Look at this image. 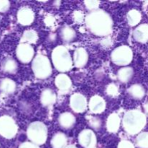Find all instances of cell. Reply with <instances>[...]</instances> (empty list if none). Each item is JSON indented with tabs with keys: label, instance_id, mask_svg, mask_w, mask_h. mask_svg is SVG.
Returning a JSON list of instances; mask_svg holds the SVG:
<instances>
[{
	"label": "cell",
	"instance_id": "6da1fadb",
	"mask_svg": "<svg viewBox=\"0 0 148 148\" xmlns=\"http://www.w3.org/2000/svg\"><path fill=\"white\" fill-rule=\"evenodd\" d=\"M86 27L97 36H106L111 33L113 20L111 15L102 10L92 11L85 17Z\"/></svg>",
	"mask_w": 148,
	"mask_h": 148
},
{
	"label": "cell",
	"instance_id": "7a4b0ae2",
	"mask_svg": "<svg viewBox=\"0 0 148 148\" xmlns=\"http://www.w3.org/2000/svg\"><path fill=\"white\" fill-rule=\"evenodd\" d=\"M147 117L140 110H130L127 111L123 117V127L127 134L135 135L140 133L145 127Z\"/></svg>",
	"mask_w": 148,
	"mask_h": 148
},
{
	"label": "cell",
	"instance_id": "3957f363",
	"mask_svg": "<svg viewBox=\"0 0 148 148\" xmlns=\"http://www.w3.org/2000/svg\"><path fill=\"white\" fill-rule=\"evenodd\" d=\"M52 63L56 70L66 72L72 67V59L69 51L65 46H59L55 48L51 53Z\"/></svg>",
	"mask_w": 148,
	"mask_h": 148
},
{
	"label": "cell",
	"instance_id": "277c9868",
	"mask_svg": "<svg viewBox=\"0 0 148 148\" xmlns=\"http://www.w3.org/2000/svg\"><path fill=\"white\" fill-rule=\"evenodd\" d=\"M32 69L35 76L41 79H46L52 73L50 60L43 54H38L33 59Z\"/></svg>",
	"mask_w": 148,
	"mask_h": 148
},
{
	"label": "cell",
	"instance_id": "5b68a950",
	"mask_svg": "<svg viewBox=\"0 0 148 148\" xmlns=\"http://www.w3.org/2000/svg\"><path fill=\"white\" fill-rule=\"evenodd\" d=\"M27 136L31 143L37 145H41L44 144L47 140V127L43 122L34 121L27 127Z\"/></svg>",
	"mask_w": 148,
	"mask_h": 148
},
{
	"label": "cell",
	"instance_id": "8992f818",
	"mask_svg": "<svg viewBox=\"0 0 148 148\" xmlns=\"http://www.w3.org/2000/svg\"><path fill=\"white\" fill-rule=\"evenodd\" d=\"M111 57L114 64L126 66L132 61L133 51L128 46H119L113 51Z\"/></svg>",
	"mask_w": 148,
	"mask_h": 148
},
{
	"label": "cell",
	"instance_id": "52a82bcc",
	"mask_svg": "<svg viewBox=\"0 0 148 148\" xmlns=\"http://www.w3.org/2000/svg\"><path fill=\"white\" fill-rule=\"evenodd\" d=\"M17 132V126L15 121L8 116L0 118V134L7 139H11Z\"/></svg>",
	"mask_w": 148,
	"mask_h": 148
},
{
	"label": "cell",
	"instance_id": "ba28073f",
	"mask_svg": "<svg viewBox=\"0 0 148 148\" xmlns=\"http://www.w3.org/2000/svg\"><path fill=\"white\" fill-rule=\"evenodd\" d=\"M35 51L33 46L28 43H20L16 50V55L19 60L23 63H28L33 60Z\"/></svg>",
	"mask_w": 148,
	"mask_h": 148
},
{
	"label": "cell",
	"instance_id": "9c48e42d",
	"mask_svg": "<svg viewBox=\"0 0 148 148\" xmlns=\"http://www.w3.org/2000/svg\"><path fill=\"white\" fill-rule=\"evenodd\" d=\"M78 142L83 147L94 148L97 143L96 136L91 130H84L78 136Z\"/></svg>",
	"mask_w": 148,
	"mask_h": 148
},
{
	"label": "cell",
	"instance_id": "30bf717a",
	"mask_svg": "<svg viewBox=\"0 0 148 148\" xmlns=\"http://www.w3.org/2000/svg\"><path fill=\"white\" fill-rule=\"evenodd\" d=\"M70 107L76 113H83L86 110L88 106L87 99L83 95L80 93H75L71 96Z\"/></svg>",
	"mask_w": 148,
	"mask_h": 148
},
{
	"label": "cell",
	"instance_id": "8fae6325",
	"mask_svg": "<svg viewBox=\"0 0 148 148\" xmlns=\"http://www.w3.org/2000/svg\"><path fill=\"white\" fill-rule=\"evenodd\" d=\"M35 19V14L33 10L27 7L20 9L17 13V20L23 25H30Z\"/></svg>",
	"mask_w": 148,
	"mask_h": 148
},
{
	"label": "cell",
	"instance_id": "7c38bea8",
	"mask_svg": "<svg viewBox=\"0 0 148 148\" xmlns=\"http://www.w3.org/2000/svg\"><path fill=\"white\" fill-rule=\"evenodd\" d=\"M89 108L93 114H101L106 109V101L100 95H93L89 101Z\"/></svg>",
	"mask_w": 148,
	"mask_h": 148
},
{
	"label": "cell",
	"instance_id": "4fadbf2b",
	"mask_svg": "<svg viewBox=\"0 0 148 148\" xmlns=\"http://www.w3.org/2000/svg\"><path fill=\"white\" fill-rule=\"evenodd\" d=\"M88 53L84 48L79 47L75 50L73 55V62L76 67L82 68L87 64Z\"/></svg>",
	"mask_w": 148,
	"mask_h": 148
},
{
	"label": "cell",
	"instance_id": "5bb4252c",
	"mask_svg": "<svg viewBox=\"0 0 148 148\" xmlns=\"http://www.w3.org/2000/svg\"><path fill=\"white\" fill-rule=\"evenodd\" d=\"M55 85L60 92H66L72 87V80L65 74H59L55 78Z\"/></svg>",
	"mask_w": 148,
	"mask_h": 148
},
{
	"label": "cell",
	"instance_id": "9a60e30c",
	"mask_svg": "<svg viewBox=\"0 0 148 148\" xmlns=\"http://www.w3.org/2000/svg\"><path fill=\"white\" fill-rule=\"evenodd\" d=\"M133 37L136 41L145 43L148 41V25L142 24L134 29Z\"/></svg>",
	"mask_w": 148,
	"mask_h": 148
},
{
	"label": "cell",
	"instance_id": "2e32d148",
	"mask_svg": "<svg viewBox=\"0 0 148 148\" xmlns=\"http://www.w3.org/2000/svg\"><path fill=\"white\" fill-rule=\"evenodd\" d=\"M40 100V103L43 106H51L56 102V93L53 90L50 89V88H46L42 91Z\"/></svg>",
	"mask_w": 148,
	"mask_h": 148
},
{
	"label": "cell",
	"instance_id": "e0dca14e",
	"mask_svg": "<svg viewBox=\"0 0 148 148\" xmlns=\"http://www.w3.org/2000/svg\"><path fill=\"white\" fill-rule=\"evenodd\" d=\"M59 124L62 128L70 129L75 125L76 119L75 116L69 112H64L60 114L58 119Z\"/></svg>",
	"mask_w": 148,
	"mask_h": 148
},
{
	"label": "cell",
	"instance_id": "ac0fdd59",
	"mask_svg": "<svg viewBox=\"0 0 148 148\" xmlns=\"http://www.w3.org/2000/svg\"><path fill=\"white\" fill-rule=\"evenodd\" d=\"M120 124H121V119L119 116L116 113L111 114L107 119L106 128L109 132H117L119 130Z\"/></svg>",
	"mask_w": 148,
	"mask_h": 148
},
{
	"label": "cell",
	"instance_id": "d6986e66",
	"mask_svg": "<svg viewBox=\"0 0 148 148\" xmlns=\"http://www.w3.org/2000/svg\"><path fill=\"white\" fill-rule=\"evenodd\" d=\"M67 144V138L66 135L62 132H57L53 136L51 140L52 148H66Z\"/></svg>",
	"mask_w": 148,
	"mask_h": 148
},
{
	"label": "cell",
	"instance_id": "ffe728a7",
	"mask_svg": "<svg viewBox=\"0 0 148 148\" xmlns=\"http://www.w3.org/2000/svg\"><path fill=\"white\" fill-rule=\"evenodd\" d=\"M128 93L134 99L141 100L145 95V90L141 85L134 84L129 88Z\"/></svg>",
	"mask_w": 148,
	"mask_h": 148
},
{
	"label": "cell",
	"instance_id": "44dd1931",
	"mask_svg": "<svg viewBox=\"0 0 148 148\" xmlns=\"http://www.w3.org/2000/svg\"><path fill=\"white\" fill-rule=\"evenodd\" d=\"M60 36L65 42H71L76 38V32L70 26L65 25L61 29Z\"/></svg>",
	"mask_w": 148,
	"mask_h": 148
},
{
	"label": "cell",
	"instance_id": "7402d4cb",
	"mask_svg": "<svg viewBox=\"0 0 148 148\" xmlns=\"http://www.w3.org/2000/svg\"><path fill=\"white\" fill-rule=\"evenodd\" d=\"M134 75V71L131 67H123L119 69L117 73L119 80L121 81L123 83L129 82L132 78Z\"/></svg>",
	"mask_w": 148,
	"mask_h": 148
},
{
	"label": "cell",
	"instance_id": "603a6c76",
	"mask_svg": "<svg viewBox=\"0 0 148 148\" xmlns=\"http://www.w3.org/2000/svg\"><path fill=\"white\" fill-rule=\"evenodd\" d=\"M127 22L130 26H136L140 23L142 19V14L140 11L137 10H132L127 13Z\"/></svg>",
	"mask_w": 148,
	"mask_h": 148
},
{
	"label": "cell",
	"instance_id": "cb8c5ba5",
	"mask_svg": "<svg viewBox=\"0 0 148 148\" xmlns=\"http://www.w3.org/2000/svg\"><path fill=\"white\" fill-rule=\"evenodd\" d=\"M16 85L10 79H3L0 82V90L5 93H12L15 90Z\"/></svg>",
	"mask_w": 148,
	"mask_h": 148
},
{
	"label": "cell",
	"instance_id": "d4e9b609",
	"mask_svg": "<svg viewBox=\"0 0 148 148\" xmlns=\"http://www.w3.org/2000/svg\"><path fill=\"white\" fill-rule=\"evenodd\" d=\"M38 39V33L33 30H27L24 32L22 37V40L25 43H34Z\"/></svg>",
	"mask_w": 148,
	"mask_h": 148
},
{
	"label": "cell",
	"instance_id": "484cf974",
	"mask_svg": "<svg viewBox=\"0 0 148 148\" xmlns=\"http://www.w3.org/2000/svg\"><path fill=\"white\" fill-rule=\"evenodd\" d=\"M17 64L14 59L11 58L5 59L2 63V69L3 71L9 73H14L17 71Z\"/></svg>",
	"mask_w": 148,
	"mask_h": 148
},
{
	"label": "cell",
	"instance_id": "4316f807",
	"mask_svg": "<svg viewBox=\"0 0 148 148\" xmlns=\"http://www.w3.org/2000/svg\"><path fill=\"white\" fill-rule=\"evenodd\" d=\"M136 145L140 148H148V132L140 133L136 138Z\"/></svg>",
	"mask_w": 148,
	"mask_h": 148
},
{
	"label": "cell",
	"instance_id": "83f0119b",
	"mask_svg": "<svg viewBox=\"0 0 148 148\" xmlns=\"http://www.w3.org/2000/svg\"><path fill=\"white\" fill-rule=\"evenodd\" d=\"M84 4H85V7H86L88 10H90V11L92 12L98 10L100 1H94V0H87V1H84Z\"/></svg>",
	"mask_w": 148,
	"mask_h": 148
},
{
	"label": "cell",
	"instance_id": "f1b7e54d",
	"mask_svg": "<svg viewBox=\"0 0 148 148\" xmlns=\"http://www.w3.org/2000/svg\"><path fill=\"white\" fill-rule=\"evenodd\" d=\"M106 93L110 96H116L119 93L118 87L114 83L109 84L106 88Z\"/></svg>",
	"mask_w": 148,
	"mask_h": 148
},
{
	"label": "cell",
	"instance_id": "f546056e",
	"mask_svg": "<svg viewBox=\"0 0 148 148\" xmlns=\"http://www.w3.org/2000/svg\"><path fill=\"white\" fill-rule=\"evenodd\" d=\"M118 148H135L134 145L128 140H121L118 145Z\"/></svg>",
	"mask_w": 148,
	"mask_h": 148
},
{
	"label": "cell",
	"instance_id": "4dcf8cb0",
	"mask_svg": "<svg viewBox=\"0 0 148 148\" xmlns=\"http://www.w3.org/2000/svg\"><path fill=\"white\" fill-rule=\"evenodd\" d=\"M101 124V120H100L98 118H95V117H94V118H92V119L90 121V125L95 129L100 128Z\"/></svg>",
	"mask_w": 148,
	"mask_h": 148
},
{
	"label": "cell",
	"instance_id": "1f68e13d",
	"mask_svg": "<svg viewBox=\"0 0 148 148\" xmlns=\"http://www.w3.org/2000/svg\"><path fill=\"white\" fill-rule=\"evenodd\" d=\"M10 7V2L8 1H0V12H4Z\"/></svg>",
	"mask_w": 148,
	"mask_h": 148
},
{
	"label": "cell",
	"instance_id": "d6a6232c",
	"mask_svg": "<svg viewBox=\"0 0 148 148\" xmlns=\"http://www.w3.org/2000/svg\"><path fill=\"white\" fill-rule=\"evenodd\" d=\"M19 148H40L38 147V145L34 144L33 143H28V142H26V143H23V144L20 145V146Z\"/></svg>",
	"mask_w": 148,
	"mask_h": 148
},
{
	"label": "cell",
	"instance_id": "836d02e7",
	"mask_svg": "<svg viewBox=\"0 0 148 148\" xmlns=\"http://www.w3.org/2000/svg\"><path fill=\"white\" fill-rule=\"evenodd\" d=\"M74 19H75V21L77 22V23L81 22L82 19H83V14L81 12H79V11L76 12L75 13V15H74Z\"/></svg>",
	"mask_w": 148,
	"mask_h": 148
},
{
	"label": "cell",
	"instance_id": "e575fe53",
	"mask_svg": "<svg viewBox=\"0 0 148 148\" xmlns=\"http://www.w3.org/2000/svg\"><path fill=\"white\" fill-rule=\"evenodd\" d=\"M143 107H144L145 111L146 114H148V103H145V105L143 106Z\"/></svg>",
	"mask_w": 148,
	"mask_h": 148
},
{
	"label": "cell",
	"instance_id": "d590c367",
	"mask_svg": "<svg viewBox=\"0 0 148 148\" xmlns=\"http://www.w3.org/2000/svg\"><path fill=\"white\" fill-rule=\"evenodd\" d=\"M66 148H77L76 146L73 145H67L66 147Z\"/></svg>",
	"mask_w": 148,
	"mask_h": 148
}]
</instances>
